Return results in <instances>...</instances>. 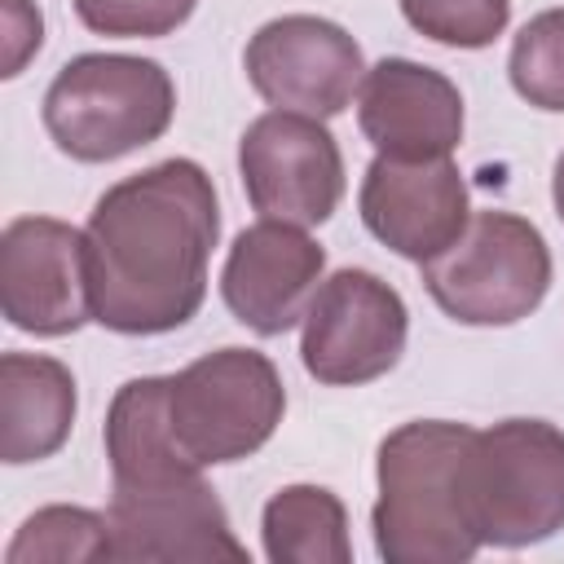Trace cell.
I'll return each instance as SVG.
<instances>
[{"label": "cell", "mask_w": 564, "mask_h": 564, "mask_svg": "<svg viewBox=\"0 0 564 564\" xmlns=\"http://www.w3.org/2000/svg\"><path fill=\"white\" fill-rule=\"evenodd\" d=\"M242 70L273 110L330 119L352 106L370 66L361 44L339 22L317 13H282L247 40Z\"/></svg>", "instance_id": "obj_9"}, {"label": "cell", "mask_w": 564, "mask_h": 564, "mask_svg": "<svg viewBox=\"0 0 564 564\" xmlns=\"http://www.w3.org/2000/svg\"><path fill=\"white\" fill-rule=\"evenodd\" d=\"M410 339V313L397 286L370 269L322 278L300 317L304 370L326 388H361L383 379Z\"/></svg>", "instance_id": "obj_7"}, {"label": "cell", "mask_w": 564, "mask_h": 564, "mask_svg": "<svg viewBox=\"0 0 564 564\" xmlns=\"http://www.w3.org/2000/svg\"><path fill=\"white\" fill-rule=\"evenodd\" d=\"M0 48H4V62H0V75L13 79L22 75V66L40 53L44 44V18L31 0H0Z\"/></svg>", "instance_id": "obj_22"}, {"label": "cell", "mask_w": 564, "mask_h": 564, "mask_svg": "<svg viewBox=\"0 0 564 564\" xmlns=\"http://www.w3.org/2000/svg\"><path fill=\"white\" fill-rule=\"evenodd\" d=\"M463 511L480 546H533L564 529V432L546 419L476 427L463 454Z\"/></svg>", "instance_id": "obj_3"}, {"label": "cell", "mask_w": 564, "mask_h": 564, "mask_svg": "<svg viewBox=\"0 0 564 564\" xmlns=\"http://www.w3.org/2000/svg\"><path fill=\"white\" fill-rule=\"evenodd\" d=\"M419 269L436 308L463 326H516L551 291V247L516 212H471L463 234Z\"/></svg>", "instance_id": "obj_5"}, {"label": "cell", "mask_w": 564, "mask_h": 564, "mask_svg": "<svg viewBox=\"0 0 564 564\" xmlns=\"http://www.w3.org/2000/svg\"><path fill=\"white\" fill-rule=\"evenodd\" d=\"M220 238L216 185L194 159H163L115 181L84 225L93 322L115 335H167L207 300Z\"/></svg>", "instance_id": "obj_1"}, {"label": "cell", "mask_w": 564, "mask_h": 564, "mask_svg": "<svg viewBox=\"0 0 564 564\" xmlns=\"http://www.w3.org/2000/svg\"><path fill=\"white\" fill-rule=\"evenodd\" d=\"M357 207H361L366 229L388 251L414 264L445 251L471 220L467 181L449 154L445 159L375 154V163L361 176Z\"/></svg>", "instance_id": "obj_11"}, {"label": "cell", "mask_w": 564, "mask_h": 564, "mask_svg": "<svg viewBox=\"0 0 564 564\" xmlns=\"http://www.w3.org/2000/svg\"><path fill=\"white\" fill-rule=\"evenodd\" d=\"M401 18L449 48H485L507 31L511 0H401Z\"/></svg>", "instance_id": "obj_20"}, {"label": "cell", "mask_w": 564, "mask_h": 564, "mask_svg": "<svg viewBox=\"0 0 564 564\" xmlns=\"http://www.w3.org/2000/svg\"><path fill=\"white\" fill-rule=\"evenodd\" d=\"M326 251L300 225L286 220H256L242 229L220 269L225 308L256 335H286L313 291L322 286Z\"/></svg>", "instance_id": "obj_13"}, {"label": "cell", "mask_w": 564, "mask_h": 564, "mask_svg": "<svg viewBox=\"0 0 564 564\" xmlns=\"http://www.w3.org/2000/svg\"><path fill=\"white\" fill-rule=\"evenodd\" d=\"M551 203H555V216H560V225H564V150H560L555 172H551Z\"/></svg>", "instance_id": "obj_23"}, {"label": "cell", "mask_w": 564, "mask_h": 564, "mask_svg": "<svg viewBox=\"0 0 564 564\" xmlns=\"http://www.w3.org/2000/svg\"><path fill=\"white\" fill-rule=\"evenodd\" d=\"M75 18L115 40H159L189 22L198 0H70Z\"/></svg>", "instance_id": "obj_21"}, {"label": "cell", "mask_w": 564, "mask_h": 564, "mask_svg": "<svg viewBox=\"0 0 564 564\" xmlns=\"http://www.w3.org/2000/svg\"><path fill=\"white\" fill-rule=\"evenodd\" d=\"M511 88L538 110H564V9H546L520 26L507 57Z\"/></svg>", "instance_id": "obj_19"}, {"label": "cell", "mask_w": 564, "mask_h": 564, "mask_svg": "<svg viewBox=\"0 0 564 564\" xmlns=\"http://www.w3.org/2000/svg\"><path fill=\"white\" fill-rule=\"evenodd\" d=\"M110 489H150L203 471L189 463L167 427V375L128 379L106 410Z\"/></svg>", "instance_id": "obj_16"}, {"label": "cell", "mask_w": 564, "mask_h": 564, "mask_svg": "<svg viewBox=\"0 0 564 564\" xmlns=\"http://www.w3.org/2000/svg\"><path fill=\"white\" fill-rule=\"evenodd\" d=\"M357 123L375 154L445 159L463 141V93L436 66L383 57L361 79Z\"/></svg>", "instance_id": "obj_14"}, {"label": "cell", "mask_w": 564, "mask_h": 564, "mask_svg": "<svg viewBox=\"0 0 564 564\" xmlns=\"http://www.w3.org/2000/svg\"><path fill=\"white\" fill-rule=\"evenodd\" d=\"M476 427L414 419L379 441L370 511L375 551L388 564H467L480 538L463 511V454Z\"/></svg>", "instance_id": "obj_2"}, {"label": "cell", "mask_w": 564, "mask_h": 564, "mask_svg": "<svg viewBox=\"0 0 564 564\" xmlns=\"http://www.w3.org/2000/svg\"><path fill=\"white\" fill-rule=\"evenodd\" d=\"M0 308L13 330L57 339L93 322L84 229L57 216H18L0 234Z\"/></svg>", "instance_id": "obj_10"}, {"label": "cell", "mask_w": 564, "mask_h": 564, "mask_svg": "<svg viewBox=\"0 0 564 564\" xmlns=\"http://www.w3.org/2000/svg\"><path fill=\"white\" fill-rule=\"evenodd\" d=\"M75 375L44 352L0 357V458L9 467L53 458L75 427Z\"/></svg>", "instance_id": "obj_15"}, {"label": "cell", "mask_w": 564, "mask_h": 564, "mask_svg": "<svg viewBox=\"0 0 564 564\" xmlns=\"http://www.w3.org/2000/svg\"><path fill=\"white\" fill-rule=\"evenodd\" d=\"M238 176L260 220L313 229L344 198V154L330 128L300 110H269L238 141Z\"/></svg>", "instance_id": "obj_8"}, {"label": "cell", "mask_w": 564, "mask_h": 564, "mask_svg": "<svg viewBox=\"0 0 564 564\" xmlns=\"http://www.w3.org/2000/svg\"><path fill=\"white\" fill-rule=\"evenodd\" d=\"M115 560L106 511L88 507H40L13 533L4 564H97Z\"/></svg>", "instance_id": "obj_18"}, {"label": "cell", "mask_w": 564, "mask_h": 564, "mask_svg": "<svg viewBox=\"0 0 564 564\" xmlns=\"http://www.w3.org/2000/svg\"><path fill=\"white\" fill-rule=\"evenodd\" d=\"M110 546L115 560H247V546L234 538L229 511L203 471L150 489H110Z\"/></svg>", "instance_id": "obj_12"}, {"label": "cell", "mask_w": 564, "mask_h": 564, "mask_svg": "<svg viewBox=\"0 0 564 564\" xmlns=\"http://www.w3.org/2000/svg\"><path fill=\"white\" fill-rule=\"evenodd\" d=\"M264 555L273 564H348V511L326 485H282L260 516Z\"/></svg>", "instance_id": "obj_17"}, {"label": "cell", "mask_w": 564, "mask_h": 564, "mask_svg": "<svg viewBox=\"0 0 564 564\" xmlns=\"http://www.w3.org/2000/svg\"><path fill=\"white\" fill-rule=\"evenodd\" d=\"M282 410V375L256 348L229 344L167 375V427L176 449L198 467L251 458L278 432Z\"/></svg>", "instance_id": "obj_6"}, {"label": "cell", "mask_w": 564, "mask_h": 564, "mask_svg": "<svg viewBox=\"0 0 564 564\" xmlns=\"http://www.w3.org/2000/svg\"><path fill=\"white\" fill-rule=\"evenodd\" d=\"M44 128L75 163H110L172 128L176 84L154 57L79 53L44 93Z\"/></svg>", "instance_id": "obj_4"}]
</instances>
